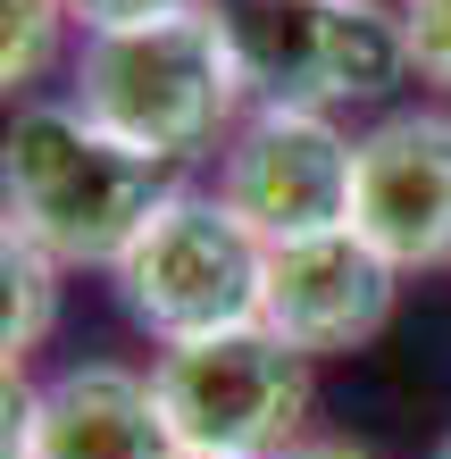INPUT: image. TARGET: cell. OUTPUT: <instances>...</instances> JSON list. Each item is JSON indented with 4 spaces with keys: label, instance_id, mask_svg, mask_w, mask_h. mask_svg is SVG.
<instances>
[{
    "label": "cell",
    "instance_id": "6da1fadb",
    "mask_svg": "<svg viewBox=\"0 0 451 459\" xmlns=\"http://www.w3.org/2000/svg\"><path fill=\"white\" fill-rule=\"evenodd\" d=\"M0 201H9V234H25L59 267H117L176 201V184L168 159L117 143L75 100H34L0 143Z\"/></svg>",
    "mask_w": 451,
    "mask_h": 459
},
{
    "label": "cell",
    "instance_id": "7a4b0ae2",
    "mask_svg": "<svg viewBox=\"0 0 451 459\" xmlns=\"http://www.w3.org/2000/svg\"><path fill=\"white\" fill-rule=\"evenodd\" d=\"M243 59L226 42L218 0L184 17H151V25H117V34H84L75 59V109L92 126H109L117 143H134L151 159H201L218 134L243 117Z\"/></svg>",
    "mask_w": 451,
    "mask_h": 459
},
{
    "label": "cell",
    "instance_id": "3957f363",
    "mask_svg": "<svg viewBox=\"0 0 451 459\" xmlns=\"http://www.w3.org/2000/svg\"><path fill=\"white\" fill-rule=\"evenodd\" d=\"M251 109H368L410 75L402 9L377 0H218Z\"/></svg>",
    "mask_w": 451,
    "mask_h": 459
},
{
    "label": "cell",
    "instance_id": "277c9868",
    "mask_svg": "<svg viewBox=\"0 0 451 459\" xmlns=\"http://www.w3.org/2000/svg\"><path fill=\"white\" fill-rule=\"evenodd\" d=\"M117 309L151 342H201L226 326H259L268 292V242H259L218 193H176L143 242L109 267Z\"/></svg>",
    "mask_w": 451,
    "mask_h": 459
},
{
    "label": "cell",
    "instance_id": "5b68a950",
    "mask_svg": "<svg viewBox=\"0 0 451 459\" xmlns=\"http://www.w3.org/2000/svg\"><path fill=\"white\" fill-rule=\"evenodd\" d=\"M151 385H159V410H168L184 451L276 459L301 443V418H309V359L293 342H276L268 326L168 342Z\"/></svg>",
    "mask_w": 451,
    "mask_h": 459
},
{
    "label": "cell",
    "instance_id": "8992f818",
    "mask_svg": "<svg viewBox=\"0 0 451 459\" xmlns=\"http://www.w3.org/2000/svg\"><path fill=\"white\" fill-rule=\"evenodd\" d=\"M360 143L326 109H251L218 151V201L259 242H309L351 226Z\"/></svg>",
    "mask_w": 451,
    "mask_h": 459
},
{
    "label": "cell",
    "instance_id": "52a82bcc",
    "mask_svg": "<svg viewBox=\"0 0 451 459\" xmlns=\"http://www.w3.org/2000/svg\"><path fill=\"white\" fill-rule=\"evenodd\" d=\"M351 234H368L402 276L451 267V109H393L360 134Z\"/></svg>",
    "mask_w": 451,
    "mask_h": 459
},
{
    "label": "cell",
    "instance_id": "ba28073f",
    "mask_svg": "<svg viewBox=\"0 0 451 459\" xmlns=\"http://www.w3.org/2000/svg\"><path fill=\"white\" fill-rule=\"evenodd\" d=\"M402 267H393L368 234L334 226L309 242H276L268 251V292H259V326L276 342H293L301 359H334L385 334Z\"/></svg>",
    "mask_w": 451,
    "mask_h": 459
},
{
    "label": "cell",
    "instance_id": "9c48e42d",
    "mask_svg": "<svg viewBox=\"0 0 451 459\" xmlns=\"http://www.w3.org/2000/svg\"><path fill=\"white\" fill-rule=\"evenodd\" d=\"M176 451L184 443L151 376L84 359L50 376L42 393H25L9 368V459H176Z\"/></svg>",
    "mask_w": 451,
    "mask_h": 459
},
{
    "label": "cell",
    "instance_id": "30bf717a",
    "mask_svg": "<svg viewBox=\"0 0 451 459\" xmlns=\"http://www.w3.org/2000/svg\"><path fill=\"white\" fill-rule=\"evenodd\" d=\"M50 317H59V259L34 251L25 234H0V351L25 368V351H42Z\"/></svg>",
    "mask_w": 451,
    "mask_h": 459
},
{
    "label": "cell",
    "instance_id": "8fae6325",
    "mask_svg": "<svg viewBox=\"0 0 451 459\" xmlns=\"http://www.w3.org/2000/svg\"><path fill=\"white\" fill-rule=\"evenodd\" d=\"M75 25L67 0H0V84H34V75L59 59V34Z\"/></svg>",
    "mask_w": 451,
    "mask_h": 459
},
{
    "label": "cell",
    "instance_id": "7c38bea8",
    "mask_svg": "<svg viewBox=\"0 0 451 459\" xmlns=\"http://www.w3.org/2000/svg\"><path fill=\"white\" fill-rule=\"evenodd\" d=\"M402 34H410V75L451 92V0H402Z\"/></svg>",
    "mask_w": 451,
    "mask_h": 459
},
{
    "label": "cell",
    "instance_id": "4fadbf2b",
    "mask_svg": "<svg viewBox=\"0 0 451 459\" xmlns=\"http://www.w3.org/2000/svg\"><path fill=\"white\" fill-rule=\"evenodd\" d=\"M84 34H117V25H151V17H184V9H209V0H67Z\"/></svg>",
    "mask_w": 451,
    "mask_h": 459
},
{
    "label": "cell",
    "instance_id": "5bb4252c",
    "mask_svg": "<svg viewBox=\"0 0 451 459\" xmlns=\"http://www.w3.org/2000/svg\"><path fill=\"white\" fill-rule=\"evenodd\" d=\"M276 459H377V451H360V443H343V435H301L293 451H276Z\"/></svg>",
    "mask_w": 451,
    "mask_h": 459
},
{
    "label": "cell",
    "instance_id": "9a60e30c",
    "mask_svg": "<svg viewBox=\"0 0 451 459\" xmlns=\"http://www.w3.org/2000/svg\"><path fill=\"white\" fill-rule=\"evenodd\" d=\"M176 459H234V451H176Z\"/></svg>",
    "mask_w": 451,
    "mask_h": 459
},
{
    "label": "cell",
    "instance_id": "2e32d148",
    "mask_svg": "<svg viewBox=\"0 0 451 459\" xmlns=\"http://www.w3.org/2000/svg\"><path fill=\"white\" fill-rule=\"evenodd\" d=\"M435 459H451V443H443V451H435Z\"/></svg>",
    "mask_w": 451,
    "mask_h": 459
}]
</instances>
